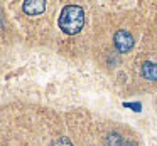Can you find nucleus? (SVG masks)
I'll use <instances>...</instances> for the list:
<instances>
[{
  "mask_svg": "<svg viewBox=\"0 0 157 146\" xmlns=\"http://www.w3.org/2000/svg\"><path fill=\"white\" fill-rule=\"evenodd\" d=\"M85 25V12L79 5H66L59 15V29L64 34H78Z\"/></svg>",
  "mask_w": 157,
  "mask_h": 146,
  "instance_id": "1",
  "label": "nucleus"
},
{
  "mask_svg": "<svg viewBox=\"0 0 157 146\" xmlns=\"http://www.w3.org/2000/svg\"><path fill=\"white\" fill-rule=\"evenodd\" d=\"M115 47L120 52H128L133 47V37L127 30H118L115 34Z\"/></svg>",
  "mask_w": 157,
  "mask_h": 146,
  "instance_id": "2",
  "label": "nucleus"
},
{
  "mask_svg": "<svg viewBox=\"0 0 157 146\" xmlns=\"http://www.w3.org/2000/svg\"><path fill=\"white\" fill-rule=\"evenodd\" d=\"M22 9L27 15H41L46 10V2L44 0H25Z\"/></svg>",
  "mask_w": 157,
  "mask_h": 146,
  "instance_id": "3",
  "label": "nucleus"
},
{
  "mask_svg": "<svg viewBox=\"0 0 157 146\" xmlns=\"http://www.w3.org/2000/svg\"><path fill=\"white\" fill-rule=\"evenodd\" d=\"M142 76L149 81H157V64L155 62H144Z\"/></svg>",
  "mask_w": 157,
  "mask_h": 146,
  "instance_id": "4",
  "label": "nucleus"
},
{
  "mask_svg": "<svg viewBox=\"0 0 157 146\" xmlns=\"http://www.w3.org/2000/svg\"><path fill=\"white\" fill-rule=\"evenodd\" d=\"M105 144L106 146H122V136L117 134V133H112V134L106 136Z\"/></svg>",
  "mask_w": 157,
  "mask_h": 146,
  "instance_id": "5",
  "label": "nucleus"
},
{
  "mask_svg": "<svg viewBox=\"0 0 157 146\" xmlns=\"http://www.w3.org/2000/svg\"><path fill=\"white\" fill-rule=\"evenodd\" d=\"M52 146H73V144L69 143L68 138H59V139H56V141L52 143Z\"/></svg>",
  "mask_w": 157,
  "mask_h": 146,
  "instance_id": "6",
  "label": "nucleus"
},
{
  "mask_svg": "<svg viewBox=\"0 0 157 146\" xmlns=\"http://www.w3.org/2000/svg\"><path fill=\"white\" fill-rule=\"evenodd\" d=\"M125 146H135V144H133V143H128V144H125Z\"/></svg>",
  "mask_w": 157,
  "mask_h": 146,
  "instance_id": "7",
  "label": "nucleus"
}]
</instances>
